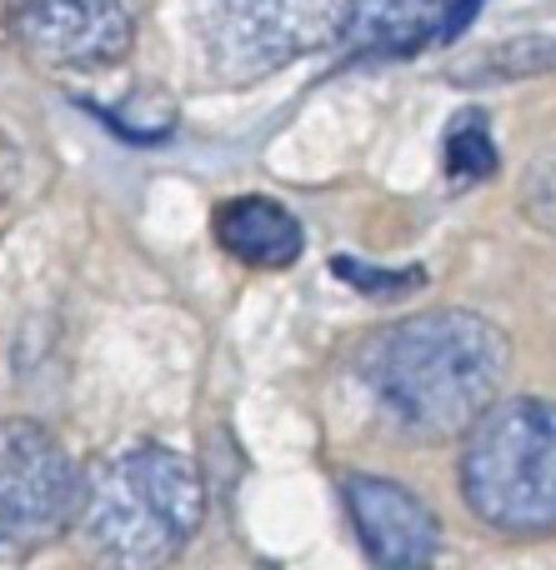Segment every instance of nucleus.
<instances>
[{
	"label": "nucleus",
	"instance_id": "1",
	"mask_svg": "<svg viewBox=\"0 0 556 570\" xmlns=\"http://www.w3.org/2000/svg\"><path fill=\"white\" fill-rule=\"evenodd\" d=\"M507 341L471 311H427L391 325L367 351V385L411 435L447 441L467 431L501 391Z\"/></svg>",
	"mask_w": 556,
	"mask_h": 570
},
{
	"label": "nucleus",
	"instance_id": "2",
	"mask_svg": "<svg viewBox=\"0 0 556 570\" xmlns=\"http://www.w3.org/2000/svg\"><path fill=\"white\" fill-rule=\"evenodd\" d=\"M201 511L206 495L196 465L160 441H136L100 461L90 481H80L76 525L106 561L160 566L191 546Z\"/></svg>",
	"mask_w": 556,
	"mask_h": 570
},
{
	"label": "nucleus",
	"instance_id": "3",
	"mask_svg": "<svg viewBox=\"0 0 556 570\" xmlns=\"http://www.w3.org/2000/svg\"><path fill=\"white\" fill-rule=\"evenodd\" d=\"M461 455L467 505L511 535H537L556 525V405L547 401H491L467 425Z\"/></svg>",
	"mask_w": 556,
	"mask_h": 570
},
{
	"label": "nucleus",
	"instance_id": "4",
	"mask_svg": "<svg viewBox=\"0 0 556 570\" xmlns=\"http://www.w3.org/2000/svg\"><path fill=\"white\" fill-rule=\"evenodd\" d=\"M351 0H201V50L221 86H251L347 36Z\"/></svg>",
	"mask_w": 556,
	"mask_h": 570
},
{
	"label": "nucleus",
	"instance_id": "5",
	"mask_svg": "<svg viewBox=\"0 0 556 570\" xmlns=\"http://www.w3.org/2000/svg\"><path fill=\"white\" fill-rule=\"evenodd\" d=\"M80 505V471L70 451L36 421H0V556L50 546Z\"/></svg>",
	"mask_w": 556,
	"mask_h": 570
},
{
	"label": "nucleus",
	"instance_id": "6",
	"mask_svg": "<svg viewBox=\"0 0 556 570\" xmlns=\"http://www.w3.org/2000/svg\"><path fill=\"white\" fill-rule=\"evenodd\" d=\"M10 36L56 70H110L136 46V0H10Z\"/></svg>",
	"mask_w": 556,
	"mask_h": 570
},
{
	"label": "nucleus",
	"instance_id": "7",
	"mask_svg": "<svg viewBox=\"0 0 556 570\" xmlns=\"http://www.w3.org/2000/svg\"><path fill=\"white\" fill-rule=\"evenodd\" d=\"M347 511L361 531V546L381 566H427L441 546V525L431 505L387 475H351Z\"/></svg>",
	"mask_w": 556,
	"mask_h": 570
},
{
	"label": "nucleus",
	"instance_id": "8",
	"mask_svg": "<svg viewBox=\"0 0 556 570\" xmlns=\"http://www.w3.org/2000/svg\"><path fill=\"white\" fill-rule=\"evenodd\" d=\"M211 230H216V246L226 250L231 261L256 266V271L291 266V261L301 256V246H306L301 220L291 216L281 200H271V196H236V200H226V206L216 210V220H211Z\"/></svg>",
	"mask_w": 556,
	"mask_h": 570
},
{
	"label": "nucleus",
	"instance_id": "9",
	"mask_svg": "<svg viewBox=\"0 0 556 570\" xmlns=\"http://www.w3.org/2000/svg\"><path fill=\"white\" fill-rule=\"evenodd\" d=\"M451 6L457 0H351L341 40L367 56H401L447 36Z\"/></svg>",
	"mask_w": 556,
	"mask_h": 570
},
{
	"label": "nucleus",
	"instance_id": "10",
	"mask_svg": "<svg viewBox=\"0 0 556 570\" xmlns=\"http://www.w3.org/2000/svg\"><path fill=\"white\" fill-rule=\"evenodd\" d=\"M501 150L487 130V110H461L447 126V176L451 180H487L497 176Z\"/></svg>",
	"mask_w": 556,
	"mask_h": 570
},
{
	"label": "nucleus",
	"instance_id": "11",
	"mask_svg": "<svg viewBox=\"0 0 556 570\" xmlns=\"http://www.w3.org/2000/svg\"><path fill=\"white\" fill-rule=\"evenodd\" d=\"M542 70H556L552 36H521V40H507V46H491L487 56L461 66L457 76L487 86V80H527V76H542Z\"/></svg>",
	"mask_w": 556,
	"mask_h": 570
},
{
	"label": "nucleus",
	"instance_id": "12",
	"mask_svg": "<svg viewBox=\"0 0 556 570\" xmlns=\"http://www.w3.org/2000/svg\"><path fill=\"white\" fill-rule=\"evenodd\" d=\"M331 276H341L351 291L371 295V301H397V295L417 291V285L427 281V271H381V266L371 271V266H361V261H351V256H336L331 261Z\"/></svg>",
	"mask_w": 556,
	"mask_h": 570
},
{
	"label": "nucleus",
	"instance_id": "13",
	"mask_svg": "<svg viewBox=\"0 0 556 570\" xmlns=\"http://www.w3.org/2000/svg\"><path fill=\"white\" fill-rule=\"evenodd\" d=\"M6 186H10V156H6V140H0V200H6Z\"/></svg>",
	"mask_w": 556,
	"mask_h": 570
}]
</instances>
